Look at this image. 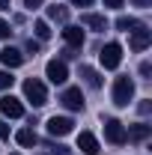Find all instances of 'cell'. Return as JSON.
<instances>
[{
  "mask_svg": "<svg viewBox=\"0 0 152 155\" xmlns=\"http://www.w3.org/2000/svg\"><path fill=\"white\" fill-rule=\"evenodd\" d=\"M24 96H27V101H30L33 107H42V104L48 101V90H45V84H42L39 78H27V81H24Z\"/></svg>",
  "mask_w": 152,
  "mask_h": 155,
  "instance_id": "obj_1",
  "label": "cell"
},
{
  "mask_svg": "<svg viewBox=\"0 0 152 155\" xmlns=\"http://www.w3.org/2000/svg\"><path fill=\"white\" fill-rule=\"evenodd\" d=\"M131 98H134V81L131 78H116L114 81V104L116 107H128Z\"/></svg>",
  "mask_w": 152,
  "mask_h": 155,
  "instance_id": "obj_2",
  "label": "cell"
},
{
  "mask_svg": "<svg viewBox=\"0 0 152 155\" xmlns=\"http://www.w3.org/2000/svg\"><path fill=\"white\" fill-rule=\"evenodd\" d=\"M98 60H101L104 69H119V63H122V45H119V42H107V45L101 48Z\"/></svg>",
  "mask_w": 152,
  "mask_h": 155,
  "instance_id": "obj_3",
  "label": "cell"
},
{
  "mask_svg": "<svg viewBox=\"0 0 152 155\" xmlns=\"http://www.w3.org/2000/svg\"><path fill=\"white\" fill-rule=\"evenodd\" d=\"M104 140L114 143V146H122L125 143V125L119 119H107L104 122Z\"/></svg>",
  "mask_w": 152,
  "mask_h": 155,
  "instance_id": "obj_4",
  "label": "cell"
},
{
  "mask_svg": "<svg viewBox=\"0 0 152 155\" xmlns=\"http://www.w3.org/2000/svg\"><path fill=\"white\" fill-rule=\"evenodd\" d=\"M0 114L9 116V119H21V116H24V104H21V98L3 96V98H0Z\"/></svg>",
  "mask_w": 152,
  "mask_h": 155,
  "instance_id": "obj_5",
  "label": "cell"
},
{
  "mask_svg": "<svg viewBox=\"0 0 152 155\" xmlns=\"http://www.w3.org/2000/svg\"><path fill=\"white\" fill-rule=\"evenodd\" d=\"M72 125H75V122H72L69 116H51V119H48V134L51 137H66L72 131Z\"/></svg>",
  "mask_w": 152,
  "mask_h": 155,
  "instance_id": "obj_6",
  "label": "cell"
},
{
  "mask_svg": "<svg viewBox=\"0 0 152 155\" xmlns=\"http://www.w3.org/2000/svg\"><path fill=\"white\" fill-rule=\"evenodd\" d=\"M45 75L51 84H66V78H69V69H66V63L63 60H51L48 66H45Z\"/></svg>",
  "mask_w": 152,
  "mask_h": 155,
  "instance_id": "obj_7",
  "label": "cell"
},
{
  "mask_svg": "<svg viewBox=\"0 0 152 155\" xmlns=\"http://www.w3.org/2000/svg\"><path fill=\"white\" fill-rule=\"evenodd\" d=\"M149 42H152V33H149L146 24H140L137 30H131V51H146Z\"/></svg>",
  "mask_w": 152,
  "mask_h": 155,
  "instance_id": "obj_8",
  "label": "cell"
},
{
  "mask_svg": "<svg viewBox=\"0 0 152 155\" xmlns=\"http://www.w3.org/2000/svg\"><path fill=\"white\" fill-rule=\"evenodd\" d=\"M0 63H3L6 69H18L21 63H24V54H21L18 48H12V45H6V48L0 51Z\"/></svg>",
  "mask_w": 152,
  "mask_h": 155,
  "instance_id": "obj_9",
  "label": "cell"
},
{
  "mask_svg": "<svg viewBox=\"0 0 152 155\" xmlns=\"http://www.w3.org/2000/svg\"><path fill=\"white\" fill-rule=\"evenodd\" d=\"M60 101H63L69 110H84V96H81V90H78V87H69V90L60 96Z\"/></svg>",
  "mask_w": 152,
  "mask_h": 155,
  "instance_id": "obj_10",
  "label": "cell"
},
{
  "mask_svg": "<svg viewBox=\"0 0 152 155\" xmlns=\"http://www.w3.org/2000/svg\"><path fill=\"white\" fill-rule=\"evenodd\" d=\"M78 149L84 155H98L101 152V149H98V140H95L90 131H81V134H78Z\"/></svg>",
  "mask_w": 152,
  "mask_h": 155,
  "instance_id": "obj_11",
  "label": "cell"
},
{
  "mask_svg": "<svg viewBox=\"0 0 152 155\" xmlns=\"http://www.w3.org/2000/svg\"><path fill=\"white\" fill-rule=\"evenodd\" d=\"M63 39H66V42H69V48H81V45H84V30H81V27H75V24H69V27H66V30H63Z\"/></svg>",
  "mask_w": 152,
  "mask_h": 155,
  "instance_id": "obj_12",
  "label": "cell"
},
{
  "mask_svg": "<svg viewBox=\"0 0 152 155\" xmlns=\"http://www.w3.org/2000/svg\"><path fill=\"white\" fill-rule=\"evenodd\" d=\"M81 24H87V27H93V30H107V18H104V15H93V12L81 15Z\"/></svg>",
  "mask_w": 152,
  "mask_h": 155,
  "instance_id": "obj_13",
  "label": "cell"
},
{
  "mask_svg": "<svg viewBox=\"0 0 152 155\" xmlns=\"http://www.w3.org/2000/svg\"><path fill=\"white\" fill-rule=\"evenodd\" d=\"M149 125H143V122H137V125H131V128H128V131H125V140H134V143H137V140H146V137H149Z\"/></svg>",
  "mask_w": 152,
  "mask_h": 155,
  "instance_id": "obj_14",
  "label": "cell"
},
{
  "mask_svg": "<svg viewBox=\"0 0 152 155\" xmlns=\"http://www.w3.org/2000/svg\"><path fill=\"white\" fill-rule=\"evenodd\" d=\"M81 78H84L93 90H98V87H101V75H98L95 69H90V66H81Z\"/></svg>",
  "mask_w": 152,
  "mask_h": 155,
  "instance_id": "obj_15",
  "label": "cell"
},
{
  "mask_svg": "<svg viewBox=\"0 0 152 155\" xmlns=\"http://www.w3.org/2000/svg\"><path fill=\"white\" fill-rule=\"evenodd\" d=\"M48 18L63 24V21H69V9H66V6H60V3H54V6H48Z\"/></svg>",
  "mask_w": 152,
  "mask_h": 155,
  "instance_id": "obj_16",
  "label": "cell"
},
{
  "mask_svg": "<svg viewBox=\"0 0 152 155\" xmlns=\"http://www.w3.org/2000/svg\"><path fill=\"white\" fill-rule=\"evenodd\" d=\"M137 27H140L137 18H128V15H119V18H116V30H128V33H131V30H137Z\"/></svg>",
  "mask_w": 152,
  "mask_h": 155,
  "instance_id": "obj_17",
  "label": "cell"
},
{
  "mask_svg": "<svg viewBox=\"0 0 152 155\" xmlns=\"http://www.w3.org/2000/svg\"><path fill=\"white\" fill-rule=\"evenodd\" d=\"M15 140H18L21 146H36V131H30V128H24V131H18V134H15Z\"/></svg>",
  "mask_w": 152,
  "mask_h": 155,
  "instance_id": "obj_18",
  "label": "cell"
},
{
  "mask_svg": "<svg viewBox=\"0 0 152 155\" xmlns=\"http://www.w3.org/2000/svg\"><path fill=\"white\" fill-rule=\"evenodd\" d=\"M33 30H36V36L45 42V39H51V27H48V21H36L33 24Z\"/></svg>",
  "mask_w": 152,
  "mask_h": 155,
  "instance_id": "obj_19",
  "label": "cell"
},
{
  "mask_svg": "<svg viewBox=\"0 0 152 155\" xmlns=\"http://www.w3.org/2000/svg\"><path fill=\"white\" fill-rule=\"evenodd\" d=\"M12 81H15V78H9V72H0V90L12 87Z\"/></svg>",
  "mask_w": 152,
  "mask_h": 155,
  "instance_id": "obj_20",
  "label": "cell"
},
{
  "mask_svg": "<svg viewBox=\"0 0 152 155\" xmlns=\"http://www.w3.org/2000/svg\"><path fill=\"white\" fill-rule=\"evenodd\" d=\"M0 137H3V140H9V125H6L3 119H0Z\"/></svg>",
  "mask_w": 152,
  "mask_h": 155,
  "instance_id": "obj_21",
  "label": "cell"
},
{
  "mask_svg": "<svg viewBox=\"0 0 152 155\" xmlns=\"http://www.w3.org/2000/svg\"><path fill=\"white\" fill-rule=\"evenodd\" d=\"M42 3H45V0H24V6H27V9H39Z\"/></svg>",
  "mask_w": 152,
  "mask_h": 155,
  "instance_id": "obj_22",
  "label": "cell"
},
{
  "mask_svg": "<svg viewBox=\"0 0 152 155\" xmlns=\"http://www.w3.org/2000/svg\"><path fill=\"white\" fill-rule=\"evenodd\" d=\"M0 36H12V30H9V24H6V21H0Z\"/></svg>",
  "mask_w": 152,
  "mask_h": 155,
  "instance_id": "obj_23",
  "label": "cell"
},
{
  "mask_svg": "<svg viewBox=\"0 0 152 155\" xmlns=\"http://www.w3.org/2000/svg\"><path fill=\"white\" fill-rule=\"evenodd\" d=\"M137 110H140V114L146 116V114H149V110H152V104H149V101H140V107H137Z\"/></svg>",
  "mask_w": 152,
  "mask_h": 155,
  "instance_id": "obj_24",
  "label": "cell"
},
{
  "mask_svg": "<svg viewBox=\"0 0 152 155\" xmlns=\"http://www.w3.org/2000/svg\"><path fill=\"white\" fill-rule=\"evenodd\" d=\"M27 51H30V54H36V51H39V42H33V39H30V42H27Z\"/></svg>",
  "mask_w": 152,
  "mask_h": 155,
  "instance_id": "obj_25",
  "label": "cell"
},
{
  "mask_svg": "<svg viewBox=\"0 0 152 155\" xmlns=\"http://www.w3.org/2000/svg\"><path fill=\"white\" fill-rule=\"evenodd\" d=\"M134 6H140V9H146V6H152V0H131Z\"/></svg>",
  "mask_w": 152,
  "mask_h": 155,
  "instance_id": "obj_26",
  "label": "cell"
},
{
  "mask_svg": "<svg viewBox=\"0 0 152 155\" xmlns=\"http://www.w3.org/2000/svg\"><path fill=\"white\" fill-rule=\"evenodd\" d=\"M104 6H111V9H119V6H122V0H104Z\"/></svg>",
  "mask_w": 152,
  "mask_h": 155,
  "instance_id": "obj_27",
  "label": "cell"
},
{
  "mask_svg": "<svg viewBox=\"0 0 152 155\" xmlns=\"http://www.w3.org/2000/svg\"><path fill=\"white\" fill-rule=\"evenodd\" d=\"M72 3H75V6H90L93 0H72Z\"/></svg>",
  "mask_w": 152,
  "mask_h": 155,
  "instance_id": "obj_28",
  "label": "cell"
},
{
  "mask_svg": "<svg viewBox=\"0 0 152 155\" xmlns=\"http://www.w3.org/2000/svg\"><path fill=\"white\" fill-rule=\"evenodd\" d=\"M0 9L6 12V9H9V0H0Z\"/></svg>",
  "mask_w": 152,
  "mask_h": 155,
  "instance_id": "obj_29",
  "label": "cell"
},
{
  "mask_svg": "<svg viewBox=\"0 0 152 155\" xmlns=\"http://www.w3.org/2000/svg\"><path fill=\"white\" fill-rule=\"evenodd\" d=\"M12 155H18V152H12Z\"/></svg>",
  "mask_w": 152,
  "mask_h": 155,
  "instance_id": "obj_30",
  "label": "cell"
}]
</instances>
